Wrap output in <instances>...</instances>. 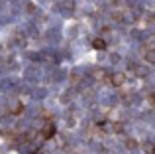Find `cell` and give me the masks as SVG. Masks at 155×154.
<instances>
[{"label":"cell","instance_id":"6da1fadb","mask_svg":"<svg viewBox=\"0 0 155 154\" xmlns=\"http://www.w3.org/2000/svg\"><path fill=\"white\" fill-rule=\"evenodd\" d=\"M110 83L116 85V87H122V85L126 83V75L124 73H112L110 75Z\"/></svg>","mask_w":155,"mask_h":154},{"label":"cell","instance_id":"7a4b0ae2","mask_svg":"<svg viewBox=\"0 0 155 154\" xmlns=\"http://www.w3.org/2000/svg\"><path fill=\"white\" fill-rule=\"evenodd\" d=\"M53 135H55V127H53V124H45L43 131H41V136L43 138H51Z\"/></svg>","mask_w":155,"mask_h":154},{"label":"cell","instance_id":"3957f363","mask_svg":"<svg viewBox=\"0 0 155 154\" xmlns=\"http://www.w3.org/2000/svg\"><path fill=\"white\" fill-rule=\"evenodd\" d=\"M92 47H94V50H104V47H106V42H104L102 38H96L94 42H92Z\"/></svg>","mask_w":155,"mask_h":154},{"label":"cell","instance_id":"277c9868","mask_svg":"<svg viewBox=\"0 0 155 154\" xmlns=\"http://www.w3.org/2000/svg\"><path fill=\"white\" fill-rule=\"evenodd\" d=\"M145 61H149V63H155V50H149L147 54H145Z\"/></svg>","mask_w":155,"mask_h":154},{"label":"cell","instance_id":"5b68a950","mask_svg":"<svg viewBox=\"0 0 155 154\" xmlns=\"http://www.w3.org/2000/svg\"><path fill=\"white\" fill-rule=\"evenodd\" d=\"M126 146H128L130 150H134V148H137V142L134 138H128V140H126Z\"/></svg>","mask_w":155,"mask_h":154},{"label":"cell","instance_id":"8992f818","mask_svg":"<svg viewBox=\"0 0 155 154\" xmlns=\"http://www.w3.org/2000/svg\"><path fill=\"white\" fill-rule=\"evenodd\" d=\"M143 148H145V152H147V154H155V144L153 142H147Z\"/></svg>","mask_w":155,"mask_h":154},{"label":"cell","instance_id":"52a82bcc","mask_svg":"<svg viewBox=\"0 0 155 154\" xmlns=\"http://www.w3.org/2000/svg\"><path fill=\"white\" fill-rule=\"evenodd\" d=\"M149 103H151L153 107H155V95H149Z\"/></svg>","mask_w":155,"mask_h":154}]
</instances>
